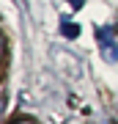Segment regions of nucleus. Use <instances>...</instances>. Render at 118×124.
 Returning <instances> with one entry per match:
<instances>
[{
  "instance_id": "1",
  "label": "nucleus",
  "mask_w": 118,
  "mask_h": 124,
  "mask_svg": "<svg viewBox=\"0 0 118 124\" xmlns=\"http://www.w3.org/2000/svg\"><path fill=\"white\" fill-rule=\"evenodd\" d=\"M96 39L102 44V55H104V61H118V44L113 41V31H107V28H99L96 31Z\"/></svg>"
},
{
  "instance_id": "2",
  "label": "nucleus",
  "mask_w": 118,
  "mask_h": 124,
  "mask_svg": "<svg viewBox=\"0 0 118 124\" xmlns=\"http://www.w3.org/2000/svg\"><path fill=\"white\" fill-rule=\"evenodd\" d=\"M77 33H80V28H77V25L63 22V36H69V39H71V36H77Z\"/></svg>"
},
{
  "instance_id": "3",
  "label": "nucleus",
  "mask_w": 118,
  "mask_h": 124,
  "mask_svg": "<svg viewBox=\"0 0 118 124\" xmlns=\"http://www.w3.org/2000/svg\"><path fill=\"white\" fill-rule=\"evenodd\" d=\"M11 124H33L30 119H19V121H11Z\"/></svg>"
},
{
  "instance_id": "4",
  "label": "nucleus",
  "mask_w": 118,
  "mask_h": 124,
  "mask_svg": "<svg viewBox=\"0 0 118 124\" xmlns=\"http://www.w3.org/2000/svg\"><path fill=\"white\" fill-rule=\"evenodd\" d=\"M71 3H74V6H77V8H80V6H83V0H71Z\"/></svg>"
},
{
  "instance_id": "5",
  "label": "nucleus",
  "mask_w": 118,
  "mask_h": 124,
  "mask_svg": "<svg viewBox=\"0 0 118 124\" xmlns=\"http://www.w3.org/2000/svg\"><path fill=\"white\" fill-rule=\"evenodd\" d=\"M115 31H118V28H115Z\"/></svg>"
}]
</instances>
